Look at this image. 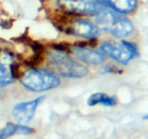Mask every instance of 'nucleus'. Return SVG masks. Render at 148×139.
<instances>
[{
	"label": "nucleus",
	"mask_w": 148,
	"mask_h": 139,
	"mask_svg": "<svg viewBox=\"0 0 148 139\" xmlns=\"http://www.w3.org/2000/svg\"><path fill=\"white\" fill-rule=\"evenodd\" d=\"M99 49L104 55L109 57L122 65H126L133 58L132 54L121 43L118 44L114 42H106L100 45Z\"/></svg>",
	"instance_id": "39448f33"
},
{
	"label": "nucleus",
	"mask_w": 148,
	"mask_h": 139,
	"mask_svg": "<svg viewBox=\"0 0 148 139\" xmlns=\"http://www.w3.org/2000/svg\"><path fill=\"white\" fill-rule=\"evenodd\" d=\"M13 56L10 52L0 54V86H6L14 82L12 74Z\"/></svg>",
	"instance_id": "1a4fd4ad"
},
{
	"label": "nucleus",
	"mask_w": 148,
	"mask_h": 139,
	"mask_svg": "<svg viewBox=\"0 0 148 139\" xmlns=\"http://www.w3.org/2000/svg\"><path fill=\"white\" fill-rule=\"evenodd\" d=\"M138 7V0H107V8L121 15L133 13Z\"/></svg>",
	"instance_id": "9d476101"
},
{
	"label": "nucleus",
	"mask_w": 148,
	"mask_h": 139,
	"mask_svg": "<svg viewBox=\"0 0 148 139\" xmlns=\"http://www.w3.org/2000/svg\"><path fill=\"white\" fill-rule=\"evenodd\" d=\"M45 98V97L42 96V97L35 98L33 100L16 104L12 110L13 117L20 124L28 123L33 118L38 106L42 102H44Z\"/></svg>",
	"instance_id": "20e7f679"
},
{
	"label": "nucleus",
	"mask_w": 148,
	"mask_h": 139,
	"mask_svg": "<svg viewBox=\"0 0 148 139\" xmlns=\"http://www.w3.org/2000/svg\"><path fill=\"white\" fill-rule=\"evenodd\" d=\"M48 57L56 72L62 77L80 78L88 74V69L85 65L71 59L65 52L53 50L48 53Z\"/></svg>",
	"instance_id": "f03ea898"
},
{
	"label": "nucleus",
	"mask_w": 148,
	"mask_h": 139,
	"mask_svg": "<svg viewBox=\"0 0 148 139\" xmlns=\"http://www.w3.org/2000/svg\"><path fill=\"white\" fill-rule=\"evenodd\" d=\"M133 31L134 26L132 21L124 15L117 13L109 32L115 38H125L132 35Z\"/></svg>",
	"instance_id": "0eeeda50"
},
{
	"label": "nucleus",
	"mask_w": 148,
	"mask_h": 139,
	"mask_svg": "<svg viewBox=\"0 0 148 139\" xmlns=\"http://www.w3.org/2000/svg\"><path fill=\"white\" fill-rule=\"evenodd\" d=\"M102 72L103 73H113V74H121L123 73V71L119 69L118 66L112 64V63H107L102 68Z\"/></svg>",
	"instance_id": "4468645a"
},
{
	"label": "nucleus",
	"mask_w": 148,
	"mask_h": 139,
	"mask_svg": "<svg viewBox=\"0 0 148 139\" xmlns=\"http://www.w3.org/2000/svg\"><path fill=\"white\" fill-rule=\"evenodd\" d=\"M117 98L114 96H109L103 92L93 93L87 99V104L89 106L101 104L107 107H113L117 104Z\"/></svg>",
	"instance_id": "f8f14e48"
},
{
	"label": "nucleus",
	"mask_w": 148,
	"mask_h": 139,
	"mask_svg": "<svg viewBox=\"0 0 148 139\" xmlns=\"http://www.w3.org/2000/svg\"><path fill=\"white\" fill-rule=\"evenodd\" d=\"M33 132V129L24 124H15L12 123H7L4 128L0 129V139H6L15 134L28 135Z\"/></svg>",
	"instance_id": "9b49d317"
},
{
	"label": "nucleus",
	"mask_w": 148,
	"mask_h": 139,
	"mask_svg": "<svg viewBox=\"0 0 148 139\" xmlns=\"http://www.w3.org/2000/svg\"><path fill=\"white\" fill-rule=\"evenodd\" d=\"M121 44L125 46V48L132 54V57H139V51H138V45L135 42L132 41H128L125 39H123L121 41Z\"/></svg>",
	"instance_id": "ddd939ff"
},
{
	"label": "nucleus",
	"mask_w": 148,
	"mask_h": 139,
	"mask_svg": "<svg viewBox=\"0 0 148 139\" xmlns=\"http://www.w3.org/2000/svg\"><path fill=\"white\" fill-rule=\"evenodd\" d=\"M144 120H148V114H146V115H145V116H143V117H142Z\"/></svg>",
	"instance_id": "2eb2a0df"
},
{
	"label": "nucleus",
	"mask_w": 148,
	"mask_h": 139,
	"mask_svg": "<svg viewBox=\"0 0 148 139\" xmlns=\"http://www.w3.org/2000/svg\"><path fill=\"white\" fill-rule=\"evenodd\" d=\"M72 50L76 57L86 63L99 65L102 64L106 60L105 55L101 51L90 49L85 45H75Z\"/></svg>",
	"instance_id": "6e6552de"
},
{
	"label": "nucleus",
	"mask_w": 148,
	"mask_h": 139,
	"mask_svg": "<svg viewBox=\"0 0 148 139\" xmlns=\"http://www.w3.org/2000/svg\"><path fill=\"white\" fill-rule=\"evenodd\" d=\"M69 32L80 37L94 39L99 35V29L92 22L81 19L71 24L69 28Z\"/></svg>",
	"instance_id": "423d86ee"
},
{
	"label": "nucleus",
	"mask_w": 148,
	"mask_h": 139,
	"mask_svg": "<svg viewBox=\"0 0 148 139\" xmlns=\"http://www.w3.org/2000/svg\"><path fill=\"white\" fill-rule=\"evenodd\" d=\"M59 5L65 11L86 15H97L106 9L93 0H59Z\"/></svg>",
	"instance_id": "7ed1b4c3"
},
{
	"label": "nucleus",
	"mask_w": 148,
	"mask_h": 139,
	"mask_svg": "<svg viewBox=\"0 0 148 139\" xmlns=\"http://www.w3.org/2000/svg\"><path fill=\"white\" fill-rule=\"evenodd\" d=\"M21 84L27 90L41 92L58 87L60 81L53 73L44 70L31 69L19 78Z\"/></svg>",
	"instance_id": "f257e3e1"
}]
</instances>
